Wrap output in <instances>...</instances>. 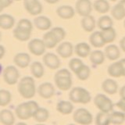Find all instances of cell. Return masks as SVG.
<instances>
[{"label": "cell", "instance_id": "15", "mask_svg": "<svg viewBox=\"0 0 125 125\" xmlns=\"http://www.w3.org/2000/svg\"><path fill=\"white\" fill-rule=\"evenodd\" d=\"M14 63L20 68H26L31 62V56L26 52H20L15 55L13 58Z\"/></svg>", "mask_w": 125, "mask_h": 125}, {"label": "cell", "instance_id": "12", "mask_svg": "<svg viewBox=\"0 0 125 125\" xmlns=\"http://www.w3.org/2000/svg\"><path fill=\"white\" fill-rule=\"evenodd\" d=\"M74 48L72 43L70 42H63L58 45L56 49V52L60 57L63 59H67L72 56Z\"/></svg>", "mask_w": 125, "mask_h": 125}, {"label": "cell", "instance_id": "3", "mask_svg": "<svg viewBox=\"0 0 125 125\" xmlns=\"http://www.w3.org/2000/svg\"><path fill=\"white\" fill-rule=\"evenodd\" d=\"M54 81L56 87L61 91H68L72 87L73 81L71 73L66 69H61L56 73Z\"/></svg>", "mask_w": 125, "mask_h": 125}, {"label": "cell", "instance_id": "19", "mask_svg": "<svg viewBox=\"0 0 125 125\" xmlns=\"http://www.w3.org/2000/svg\"><path fill=\"white\" fill-rule=\"evenodd\" d=\"M107 72L109 76L114 78L124 77V70L120 60L113 62L109 65L107 69Z\"/></svg>", "mask_w": 125, "mask_h": 125}, {"label": "cell", "instance_id": "49", "mask_svg": "<svg viewBox=\"0 0 125 125\" xmlns=\"http://www.w3.org/2000/svg\"><path fill=\"white\" fill-rule=\"evenodd\" d=\"M59 1H60V0H45V2H46L49 4H56Z\"/></svg>", "mask_w": 125, "mask_h": 125}, {"label": "cell", "instance_id": "58", "mask_svg": "<svg viewBox=\"0 0 125 125\" xmlns=\"http://www.w3.org/2000/svg\"><path fill=\"white\" fill-rule=\"evenodd\" d=\"M15 1H21V0H15Z\"/></svg>", "mask_w": 125, "mask_h": 125}, {"label": "cell", "instance_id": "33", "mask_svg": "<svg viewBox=\"0 0 125 125\" xmlns=\"http://www.w3.org/2000/svg\"><path fill=\"white\" fill-rule=\"evenodd\" d=\"M49 112L48 111V109H46L45 108H40V107L37 109L33 116V118L34 119L35 121L42 124L45 122L49 119Z\"/></svg>", "mask_w": 125, "mask_h": 125}, {"label": "cell", "instance_id": "10", "mask_svg": "<svg viewBox=\"0 0 125 125\" xmlns=\"http://www.w3.org/2000/svg\"><path fill=\"white\" fill-rule=\"evenodd\" d=\"M44 64L51 70H56L60 66L61 61L57 55L52 52H48L43 56Z\"/></svg>", "mask_w": 125, "mask_h": 125}, {"label": "cell", "instance_id": "16", "mask_svg": "<svg viewBox=\"0 0 125 125\" xmlns=\"http://www.w3.org/2000/svg\"><path fill=\"white\" fill-rule=\"evenodd\" d=\"M34 24L38 30L48 31L52 27V21L45 16H38L34 19Z\"/></svg>", "mask_w": 125, "mask_h": 125}, {"label": "cell", "instance_id": "21", "mask_svg": "<svg viewBox=\"0 0 125 125\" xmlns=\"http://www.w3.org/2000/svg\"><path fill=\"white\" fill-rule=\"evenodd\" d=\"M74 52L77 54V56L81 58L88 57L91 53V46L86 42H80L74 47Z\"/></svg>", "mask_w": 125, "mask_h": 125}, {"label": "cell", "instance_id": "37", "mask_svg": "<svg viewBox=\"0 0 125 125\" xmlns=\"http://www.w3.org/2000/svg\"><path fill=\"white\" fill-rule=\"evenodd\" d=\"M12 100L11 93L5 89L0 90V106H6Z\"/></svg>", "mask_w": 125, "mask_h": 125}, {"label": "cell", "instance_id": "53", "mask_svg": "<svg viewBox=\"0 0 125 125\" xmlns=\"http://www.w3.org/2000/svg\"><path fill=\"white\" fill-rule=\"evenodd\" d=\"M109 1H111V2H116V1H118V0H109Z\"/></svg>", "mask_w": 125, "mask_h": 125}, {"label": "cell", "instance_id": "40", "mask_svg": "<svg viewBox=\"0 0 125 125\" xmlns=\"http://www.w3.org/2000/svg\"><path fill=\"white\" fill-rule=\"evenodd\" d=\"M17 27H20V28L31 31H32V30H33V24H32V23H31V21H29L28 19L20 20L19 22L17 23Z\"/></svg>", "mask_w": 125, "mask_h": 125}, {"label": "cell", "instance_id": "52", "mask_svg": "<svg viewBox=\"0 0 125 125\" xmlns=\"http://www.w3.org/2000/svg\"><path fill=\"white\" fill-rule=\"evenodd\" d=\"M2 66L1 63H0V74L2 73Z\"/></svg>", "mask_w": 125, "mask_h": 125}, {"label": "cell", "instance_id": "32", "mask_svg": "<svg viewBox=\"0 0 125 125\" xmlns=\"http://www.w3.org/2000/svg\"><path fill=\"white\" fill-rule=\"evenodd\" d=\"M113 19L107 15H104L103 17H99L97 21V26L101 31L113 27Z\"/></svg>", "mask_w": 125, "mask_h": 125}, {"label": "cell", "instance_id": "42", "mask_svg": "<svg viewBox=\"0 0 125 125\" xmlns=\"http://www.w3.org/2000/svg\"><path fill=\"white\" fill-rule=\"evenodd\" d=\"M115 105L122 112L125 113V98H120V99L117 102Z\"/></svg>", "mask_w": 125, "mask_h": 125}, {"label": "cell", "instance_id": "4", "mask_svg": "<svg viewBox=\"0 0 125 125\" xmlns=\"http://www.w3.org/2000/svg\"><path fill=\"white\" fill-rule=\"evenodd\" d=\"M69 99L71 103L88 104L92 100V96L87 89L81 87H75L70 90Z\"/></svg>", "mask_w": 125, "mask_h": 125}, {"label": "cell", "instance_id": "31", "mask_svg": "<svg viewBox=\"0 0 125 125\" xmlns=\"http://www.w3.org/2000/svg\"><path fill=\"white\" fill-rule=\"evenodd\" d=\"M31 72L35 78H42L45 73L44 66L38 61L33 62L31 65Z\"/></svg>", "mask_w": 125, "mask_h": 125}, {"label": "cell", "instance_id": "55", "mask_svg": "<svg viewBox=\"0 0 125 125\" xmlns=\"http://www.w3.org/2000/svg\"><path fill=\"white\" fill-rule=\"evenodd\" d=\"M1 38H2V34L0 32V41H1Z\"/></svg>", "mask_w": 125, "mask_h": 125}, {"label": "cell", "instance_id": "14", "mask_svg": "<svg viewBox=\"0 0 125 125\" xmlns=\"http://www.w3.org/2000/svg\"><path fill=\"white\" fill-rule=\"evenodd\" d=\"M76 11L71 6L63 5L59 6L56 10V14L62 20H70L74 17Z\"/></svg>", "mask_w": 125, "mask_h": 125}, {"label": "cell", "instance_id": "30", "mask_svg": "<svg viewBox=\"0 0 125 125\" xmlns=\"http://www.w3.org/2000/svg\"><path fill=\"white\" fill-rule=\"evenodd\" d=\"M100 32L105 44H110V43L115 41V39L116 38V32L113 27L100 31Z\"/></svg>", "mask_w": 125, "mask_h": 125}, {"label": "cell", "instance_id": "56", "mask_svg": "<svg viewBox=\"0 0 125 125\" xmlns=\"http://www.w3.org/2000/svg\"><path fill=\"white\" fill-rule=\"evenodd\" d=\"M124 28H125V20H124Z\"/></svg>", "mask_w": 125, "mask_h": 125}, {"label": "cell", "instance_id": "2", "mask_svg": "<svg viewBox=\"0 0 125 125\" xmlns=\"http://www.w3.org/2000/svg\"><path fill=\"white\" fill-rule=\"evenodd\" d=\"M38 108V104L36 102L29 101L18 105L15 109V113L19 119L26 120L33 117L34 113Z\"/></svg>", "mask_w": 125, "mask_h": 125}, {"label": "cell", "instance_id": "48", "mask_svg": "<svg viewBox=\"0 0 125 125\" xmlns=\"http://www.w3.org/2000/svg\"><path fill=\"white\" fill-rule=\"evenodd\" d=\"M121 65H122V67H123V70H124V77H125V58L122 59V60H120Z\"/></svg>", "mask_w": 125, "mask_h": 125}, {"label": "cell", "instance_id": "24", "mask_svg": "<svg viewBox=\"0 0 125 125\" xmlns=\"http://www.w3.org/2000/svg\"><path fill=\"white\" fill-rule=\"evenodd\" d=\"M0 122L3 125H13L15 116L10 109H2L0 111Z\"/></svg>", "mask_w": 125, "mask_h": 125}, {"label": "cell", "instance_id": "47", "mask_svg": "<svg viewBox=\"0 0 125 125\" xmlns=\"http://www.w3.org/2000/svg\"><path fill=\"white\" fill-rule=\"evenodd\" d=\"M119 93H120V96L121 98H125V85H124L123 87H121Z\"/></svg>", "mask_w": 125, "mask_h": 125}, {"label": "cell", "instance_id": "34", "mask_svg": "<svg viewBox=\"0 0 125 125\" xmlns=\"http://www.w3.org/2000/svg\"><path fill=\"white\" fill-rule=\"evenodd\" d=\"M110 122L114 125H120L125 121V113L120 111H114L109 113Z\"/></svg>", "mask_w": 125, "mask_h": 125}, {"label": "cell", "instance_id": "8", "mask_svg": "<svg viewBox=\"0 0 125 125\" xmlns=\"http://www.w3.org/2000/svg\"><path fill=\"white\" fill-rule=\"evenodd\" d=\"M27 48L31 54L37 56H40L45 53L46 47L42 39L34 38L29 42Z\"/></svg>", "mask_w": 125, "mask_h": 125}, {"label": "cell", "instance_id": "23", "mask_svg": "<svg viewBox=\"0 0 125 125\" xmlns=\"http://www.w3.org/2000/svg\"><path fill=\"white\" fill-rule=\"evenodd\" d=\"M15 24V19L10 14H0V28L10 30Z\"/></svg>", "mask_w": 125, "mask_h": 125}, {"label": "cell", "instance_id": "29", "mask_svg": "<svg viewBox=\"0 0 125 125\" xmlns=\"http://www.w3.org/2000/svg\"><path fill=\"white\" fill-rule=\"evenodd\" d=\"M31 32H32V31L24 30V29L20 28V27H17L13 30V34L16 39H17V40L21 42H26V41H28L30 39L31 36Z\"/></svg>", "mask_w": 125, "mask_h": 125}, {"label": "cell", "instance_id": "39", "mask_svg": "<svg viewBox=\"0 0 125 125\" xmlns=\"http://www.w3.org/2000/svg\"><path fill=\"white\" fill-rule=\"evenodd\" d=\"M42 10H43V7H42V3L38 0V1L27 10V12L32 16H37L42 13Z\"/></svg>", "mask_w": 125, "mask_h": 125}, {"label": "cell", "instance_id": "1", "mask_svg": "<svg viewBox=\"0 0 125 125\" xmlns=\"http://www.w3.org/2000/svg\"><path fill=\"white\" fill-rule=\"evenodd\" d=\"M18 92L23 98L29 99L33 98L36 93V86L33 77L27 76L21 79L17 86Z\"/></svg>", "mask_w": 125, "mask_h": 125}, {"label": "cell", "instance_id": "43", "mask_svg": "<svg viewBox=\"0 0 125 125\" xmlns=\"http://www.w3.org/2000/svg\"><path fill=\"white\" fill-rule=\"evenodd\" d=\"M38 0H23V6L25 10L27 11Z\"/></svg>", "mask_w": 125, "mask_h": 125}, {"label": "cell", "instance_id": "13", "mask_svg": "<svg viewBox=\"0 0 125 125\" xmlns=\"http://www.w3.org/2000/svg\"><path fill=\"white\" fill-rule=\"evenodd\" d=\"M111 15L116 21H122L125 18V0H120L112 8Z\"/></svg>", "mask_w": 125, "mask_h": 125}, {"label": "cell", "instance_id": "28", "mask_svg": "<svg viewBox=\"0 0 125 125\" xmlns=\"http://www.w3.org/2000/svg\"><path fill=\"white\" fill-rule=\"evenodd\" d=\"M93 8L97 13L105 14L110 10V6L107 0H95L93 3Z\"/></svg>", "mask_w": 125, "mask_h": 125}, {"label": "cell", "instance_id": "20", "mask_svg": "<svg viewBox=\"0 0 125 125\" xmlns=\"http://www.w3.org/2000/svg\"><path fill=\"white\" fill-rule=\"evenodd\" d=\"M81 24L83 30L86 32H93L96 27V21L93 16L88 15L82 18Z\"/></svg>", "mask_w": 125, "mask_h": 125}, {"label": "cell", "instance_id": "7", "mask_svg": "<svg viewBox=\"0 0 125 125\" xmlns=\"http://www.w3.org/2000/svg\"><path fill=\"white\" fill-rule=\"evenodd\" d=\"M20 73L17 68L14 66H8L3 71L4 81L9 85L16 84L18 82Z\"/></svg>", "mask_w": 125, "mask_h": 125}, {"label": "cell", "instance_id": "11", "mask_svg": "<svg viewBox=\"0 0 125 125\" xmlns=\"http://www.w3.org/2000/svg\"><path fill=\"white\" fill-rule=\"evenodd\" d=\"M38 93L40 97L45 99H51L55 94V88L52 83L45 82L38 86Z\"/></svg>", "mask_w": 125, "mask_h": 125}, {"label": "cell", "instance_id": "27", "mask_svg": "<svg viewBox=\"0 0 125 125\" xmlns=\"http://www.w3.org/2000/svg\"><path fill=\"white\" fill-rule=\"evenodd\" d=\"M56 109L62 115H68L73 112V105L71 103V102L60 101L56 105Z\"/></svg>", "mask_w": 125, "mask_h": 125}, {"label": "cell", "instance_id": "38", "mask_svg": "<svg viewBox=\"0 0 125 125\" xmlns=\"http://www.w3.org/2000/svg\"><path fill=\"white\" fill-rule=\"evenodd\" d=\"M84 65L83 62L81 60L78 58H73L72 60H70L69 62V67L71 71H73L74 73L77 72V70H79L82 66Z\"/></svg>", "mask_w": 125, "mask_h": 125}, {"label": "cell", "instance_id": "45", "mask_svg": "<svg viewBox=\"0 0 125 125\" xmlns=\"http://www.w3.org/2000/svg\"><path fill=\"white\" fill-rule=\"evenodd\" d=\"M120 49L122 50L123 52H125V36L120 39Z\"/></svg>", "mask_w": 125, "mask_h": 125}, {"label": "cell", "instance_id": "17", "mask_svg": "<svg viewBox=\"0 0 125 125\" xmlns=\"http://www.w3.org/2000/svg\"><path fill=\"white\" fill-rule=\"evenodd\" d=\"M105 56L108 60L111 61H115L118 60L120 56V48L116 45L109 44L105 49Z\"/></svg>", "mask_w": 125, "mask_h": 125}, {"label": "cell", "instance_id": "44", "mask_svg": "<svg viewBox=\"0 0 125 125\" xmlns=\"http://www.w3.org/2000/svg\"><path fill=\"white\" fill-rule=\"evenodd\" d=\"M14 1V0H1V2L2 3L3 6L5 8H7L9 7L12 3H13V2Z\"/></svg>", "mask_w": 125, "mask_h": 125}, {"label": "cell", "instance_id": "57", "mask_svg": "<svg viewBox=\"0 0 125 125\" xmlns=\"http://www.w3.org/2000/svg\"><path fill=\"white\" fill-rule=\"evenodd\" d=\"M68 125H76V124H68Z\"/></svg>", "mask_w": 125, "mask_h": 125}, {"label": "cell", "instance_id": "36", "mask_svg": "<svg viewBox=\"0 0 125 125\" xmlns=\"http://www.w3.org/2000/svg\"><path fill=\"white\" fill-rule=\"evenodd\" d=\"M77 77L81 81H86L88 80L90 74H91V69L87 65H83L81 67L77 70V72L75 73Z\"/></svg>", "mask_w": 125, "mask_h": 125}, {"label": "cell", "instance_id": "22", "mask_svg": "<svg viewBox=\"0 0 125 125\" xmlns=\"http://www.w3.org/2000/svg\"><path fill=\"white\" fill-rule=\"evenodd\" d=\"M42 40L45 43V47L48 49H53L60 43L56 36L54 34V33L52 31H47V32L43 35Z\"/></svg>", "mask_w": 125, "mask_h": 125}, {"label": "cell", "instance_id": "41", "mask_svg": "<svg viewBox=\"0 0 125 125\" xmlns=\"http://www.w3.org/2000/svg\"><path fill=\"white\" fill-rule=\"evenodd\" d=\"M54 33V34L56 35L57 39L59 40V42H62L66 37V31L65 30L62 28V27H55L53 28L51 30Z\"/></svg>", "mask_w": 125, "mask_h": 125}, {"label": "cell", "instance_id": "6", "mask_svg": "<svg viewBox=\"0 0 125 125\" xmlns=\"http://www.w3.org/2000/svg\"><path fill=\"white\" fill-rule=\"evenodd\" d=\"M74 122L81 125H90L93 121L92 114L84 108L77 109L73 114Z\"/></svg>", "mask_w": 125, "mask_h": 125}, {"label": "cell", "instance_id": "5", "mask_svg": "<svg viewBox=\"0 0 125 125\" xmlns=\"http://www.w3.org/2000/svg\"><path fill=\"white\" fill-rule=\"evenodd\" d=\"M94 104L100 112L109 113L113 110L114 104L112 100L104 94H98L94 98Z\"/></svg>", "mask_w": 125, "mask_h": 125}, {"label": "cell", "instance_id": "35", "mask_svg": "<svg viewBox=\"0 0 125 125\" xmlns=\"http://www.w3.org/2000/svg\"><path fill=\"white\" fill-rule=\"evenodd\" d=\"M110 122V116L109 113L99 112L95 116V124L96 125H109Z\"/></svg>", "mask_w": 125, "mask_h": 125}, {"label": "cell", "instance_id": "50", "mask_svg": "<svg viewBox=\"0 0 125 125\" xmlns=\"http://www.w3.org/2000/svg\"><path fill=\"white\" fill-rule=\"evenodd\" d=\"M4 9H5V7L3 6L2 3V2H1V0H0V13H2V10H3Z\"/></svg>", "mask_w": 125, "mask_h": 125}, {"label": "cell", "instance_id": "18", "mask_svg": "<svg viewBox=\"0 0 125 125\" xmlns=\"http://www.w3.org/2000/svg\"><path fill=\"white\" fill-rule=\"evenodd\" d=\"M102 88L108 95H114L118 91V84L115 80L108 78L102 83Z\"/></svg>", "mask_w": 125, "mask_h": 125}, {"label": "cell", "instance_id": "51", "mask_svg": "<svg viewBox=\"0 0 125 125\" xmlns=\"http://www.w3.org/2000/svg\"><path fill=\"white\" fill-rule=\"evenodd\" d=\"M16 125H27V124L23 123V122H19V123H17Z\"/></svg>", "mask_w": 125, "mask_h": 125}, {"label": "cell", "instance_id": "25", "mask_svg": "<svg viewBox=\"0 0 125 125\" xmlns=\"http://www.w3.org/2000/svg\"><path fill=\"white\" fill-rule=\"evenodd\" d=\"M89 42L95 48H102L105 45L100 31L92 32V34L89 37Z\"/></svg>", "mask_w": 125, "mask_h": 125}, {"label": "cell", "instance_id": "9", "mask_svg": "<svg viewBox=\"0 0 125 125\" xmlns=\"http://www.w3.org/2000/svg\"><path fill=\"white\" fill-rule=\"evenodd\" d=\"M93 9V4L91 0H77L75 5L76 13L84 17L86 16L91 15Z\"/></svg>", "mask_w": 125, "mask_h": 125}, {"label": "cell", "instance_id": "54", "mask_svg": "<svg viewBox=\"0 0 125 125\" xmlns=\"http://www.w3.org/2000/svg\"><path fill=\"white\" fill-rule=\"evenodd\" d=\"M36 125H45V124H42V123H39V124H36Z\"/></svg>", "mask_w": 125, "mask_h": 125}, {"label": "cell", "instance_id": "46", "mask_svg": "<svg viewBox=\"0 0 125 125\" xmlns=\"http://www.w3.org/2000/svg\"><path fill=\"white\" fill-rule=\"evenodd\" d=\"M5 53H6V49L5 47L3 45H0V60H2V59L5 56Z\"/></svg>", "mask_w": 125, "mask_h": 125}, {"label": "cell", "instance_id": "26", "mask_svg": "<svg viewBox=\"0 0 125 125\" xmlns=\"http://www.w3.org/2000/svg\"><path fill=\"white\" fill-rule=\"evenodd\" d=\"M89 58H90V61H91L92 64L95 66H99L103 64L104 62L105 56L103 51L95 50L91 52V53L89 55Z\"/></svg>", "mask_w": 125, "mask_h": 125}]
</instances>
